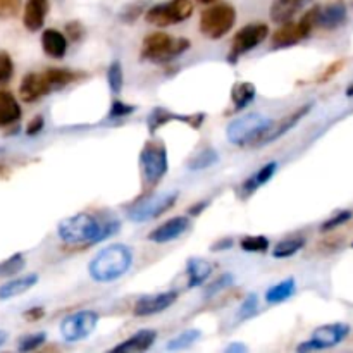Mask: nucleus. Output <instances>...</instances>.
Segmentation results:
<instances>
[{
	"label": "nucleus",
	"mask_w": 353,
	"mask_h": 353,
	"mask_svg": "<svg viewBox=\"0 0 353 353\" xmlns=\"http://www.w3.org/2000/svg\"><path fill=\"white\" fill-rule=\"evenodd\" d=\"M209 205H210L209 200H202V202H196L195 205H192V207H190V209H188V216H192V217L200 216V214H202L203 210H205Z\"/></svg>",
	"instance_id": "09e8293b"
},
{
	"label": "nucleus",
	"mask_w": 353,
	"mask_h": 353,
	"mask_svg": "<svg viewBox=\"0 0 353 353\" xmlns=\"http://www.w3.org/2000/svg\"><path fill=\"white\" fill-rule=\"evenodd\" d=\"M107 83L110 86V92L119 93L123 90V65H121L119 61H114L112 64L109 65V71H107Z\"/></svg>",
	"instance_id": "f704fd0d"
},
{
	"label": "nucleus",
	"mask_w": 353,
	"mask_h": 353,
	"mask_svg": "<svg viewBox=\"0 0 353 353\" xmlns=\"http://www.w3.org/2000/svg\"><path fill=\"white\" fill-rule=\"evenodd\" d=\"M269 37V26L264 23H252L243 26L241 30L236 31V34L233 37L231 41V52L228 55V61L231 64L238 61L241 55L248 54L250 50H254L255 47H259L261 43H264L265 38Z\"/></svg>",
	"instance_id": "9b49d317"
},
{
	"label": "nucleus",
	"mask_w": 353,
	"mask_h": 353,
	"mask_svg": "<svg viewBox=\"0 0 353 353\" xmlns=\"http://www.w3.org/2000/svg\"><path fill=\"white\" fill-rule=\"evenodd\" d=\"M37 283H38V274H28V276H23V278L12 279V281L0 286V300H9L17 295H23L24 292L33 288Z\"/></svg>",
	"instance_id": "393cba45"
},
{
	"label": "nucleus",
	"mask_w": 353,
	"mask_h": 353,
	"mask_svg": "<svg viewBox=\"0 0 353 353\" xmlns=\"http://www.w3.org/2000/svg\"><path fill=\"white\" fill-rule=\"evenodd\" d=\"M48 9H50L48 0H26L23 16L24 28L28 31H31V33L40 30L45 24V17H47Z\"/></svg>",
	"instance_id": "6ab92c4d"
},
{
	"label": "nucleus",
	"mask_w": 353,
	"mask_h": 353,
	"mask_svg": "<svg viewBox=\"0 0 353 353\" xmlns=\"http://www.w3.org/2000/svg\"><path fill=\"white\" fill-rule=\"evenodd\" d=\"M272 119L259 112L245 114L236 117L226 126L228 141L236 147H247V145H257L261 138L271 130Z\"/></svg>",
	"instance_id": "20e7f679"
},
{
	"label": "nucleus",
	"mask_w": 353,
	"mask_h": 353,
	"mask_svg": "<svg viewBox=\"0 0 353 353\" xmlns=\"http://www.w3.org/2000/svg\"><path fill=\"white\" fill-rule=\"evenodd\" d=\"M352 247H353V243H352Z\"/></svg>",
	"instance_id": "6e6d98bb"
},
{
	"label": "nucleus",
	"mask_w": 353,
	"mask_h": 353,
	"mask_svg": "<svg viewBox=\"0 0 353 353\" xmlns=\"http://www.w3.org/2000/svg\"><path fill=\"white\" fill-rule=\"evenodd\" d=\"M14 74L12 57L6 50H0V85L9 81Z\"/></svg>",
	"instance_id": "ea45409f"
},
{
	"label": "nucleus",
	"mask_w": 353,
	"mask_h": 353,
	"mask_svg": "<svg viewBox=\"0 0 353 353\" xmlns=\"http://www.w3.org/2000/svg\"><path fill=\"white\" fill-rule=\"evenodd\" d=\"M145 7V2H137V3H131L124 9V12L121 14V19L126 21V23H133L138 16H140L141 9Z\"/></svg>",
	"instance_id": "c03bdc74"
},
{
	"label": "nucleus",
	"mask_w": 353,
	"mask_h": 353,
	"mask_svg": "<svg viewBox=\"0 0 353 353\" xmlns=\"http://www.w3.org/2000/svg\"><path fill=\"white\" fill-rule=\"evenodd\" d=\"M217 162H219V154H217L212 147H207L203 148L202 152H199V154L188 162V168L192 169V171H203V169H209L212 168V165H216Z\"/></svg>",
	"instance_id": "7c9ffc66"
},
{
	"label": "nucleus",
	"mask_w": 353,
	"mask_h": 353,
	"mask_svg": "<svg viewBox=\"0 0 353 353\" xmlns=\"http://www.w3.org/2000/svg\"><path fill=\"white\" fill-rule=\"evenodd\" d=\"M137 110V107L130 105V103H124L121 100H116L110 105V112H109V119H121V117H126L130 114H133Z\"/></svg>",
	"instance_id": "a19ab883"
},
{
	"label": "nucleus",
	"mask_w": 353,
	"mask_h": 353,
	"mask_svg": "<svg viewBox=\"0 0 353 353\" xmlns=\"http://www.w3.org/2000/svg\"><path fill=\"white\" fill-rule=\"evenodd\" d=\"M247 350H248V348L245 347L243 343H231L230 347L226 348L228 353H245Z\"/></svg>",
	"instance_id": "3c124183"
},
{
	"label": "nucleus",
	"mask_w": 353,
	"mask_h": 353,
	"mask_svg": "<svg viewBox=\"0 0 353 353\" xmlns=\"http://www.w3.org/2000/svg\"><path fill=\"white\" fill-rule=\"evenodd\" d=\"M305 247V240L303 238H290V240H283L276 243L272 248V257L274 259H290L295 254H299L302 248Z\"/></svg>",
	"instance_id": "c756f323"
},
{
	"label": "nucleus",
	"mask_w": 353,
	"mask_h": 353,
	"mask_svg": "<svg viewBox=\"0 0 353 353\" xmlns=\"http://www.w3.org/2000/svg\"><path fill=\"white\" fill-rule=\"evenodd\" d=\"M178 196L179 192H168L147 196V199L134 203V205L128 210V217H130V221H134V223H145V221L157 219L162 214L168 212L169 209H172V205L176 203Z\"/></svg>",
	"instance_id": "1a4fd4ad"
},
{
	"label": "nucleus",
	"mask_w": 353,
	"mask_h": 353,
	"mask_svg": "<svg viewBox=\"0 0 353 353\" xmlns=\"http://www.w3.org/2000/svg\"><path fill=\"white\" fill-rule=\"evenodd\" d=\"M312 107H314L312 102L305 103V105H302V107H300V109H296L295 112H292V114H290V116L283 117V119L279 121V124L276 128H274V124H272L271 130H269L268 133H265L264 137L261 138V141H259V143H257V147H259V145L271 143V141L278 140V138H281L283 134L288 133L290 130H293V128H295L296 124H299L300 121H302L303 117H305L307 114H309L310 110H312Z\"/></svg>",
	"instance_id": "f3484780"
},
{
	"label": "nucleus",
	"mask_w": 353,
	"mask_h": 353,
	"mask_svg": "<svg viewBox=\"0 0 353 353\" xmlns=\"http://www.w3.org/2000/svg\"><path fill=\"white\" fill-rule=\"evenodd\" d=\"M276 171H278V162H269V164L262 165V168L259 169V171H255L250 178L245 179L243 185H241V195L250 196L252 193H255L259 188H262V186L276 174Z\"/></svg>",
	"instance_id": "b1692460"
},
{
	"label": "nucleus",
	"mask_w": 353,
	"mask_h": 353,
	"mask_svg": "<svg viewBox=\"0 0 353 353\" xmlns=\"http://www.w3.org/2000/svg\"><path fill=\"white\" fill-rule=\"evenodd\" d=\"M45 76L50 81L52 90H59L62 86H68L71 83H74L76 79H79V72L78 71H71V69H64V68H52L45 71Z\"/></svg>",
	"instance_id": "c85d7f7f"
},
{
	"label": "nucleus",
	"mask_w": 353,
	"mask_h": 353,
	"mask_svg": "<svg viewBox=\"0 0 353 353\" xmlns=\"http://www.w3.org/2000/svg\"><path fill=\"white\" fill-rule=\"evenodd\" d=\"M259 314V296L255 293L247 295V299L241 303L240 310H238V319L240 321H248L252 317H255Z\"/></svg>",
	"instance_id": "e433bc0d"
},
{
	"label": "nucleus",
	"mask_w": 353,
	"mask_h": 353,
	"mask_svg": "<svg viewBox=\"0 0 353 353\" xmlns=\"http://www.w3.org/2000/svg\"><path fill=\"white\" fill-rule=\"evenodd\" d=\"M171 121H181V123L190 124L192 128L199 130V128L203 124V121H205V114L199 112V114H192V116H183V114L171 112V110L164 109V107H155L147 119L148 131H150V133H155L159 128L171 123Z\"/></svg>",
	"instance_id": "2eb2a0df"
},
{
	"label": "nucleus",
	"mask_w": 353,
	"mask_h": 353,
	"mask_svg": "<svg viewBox=\"0 0 353 353\" xmlns=\"http://www.w3.org/2000/svg\"><path fill=\"white\" fill-rule=\"evenodd\" d=\"M21 9V0H0V19L14 17Z\"/></svg>",
	"instance_id": "79ce46f5"
},
{
	"label": "nucleus",
	"mask_w": 353,
	"mask_h": 353,
	"mask_svg": "<svg viewBox=\"0 0 353 353\" xmlns=\"http://www.w3.org/2000/svg\"><path fill=\"white\" fill-rule=\"evenodd\" d=\"M231 247H233V238H224V240L216 241V245H212V247H210V250L221 252V250H226V248H231Z\"/></svg>",
	"instance_id": "8fccbe9b"
},
{
	"label": "nucleus",
	"mask_w": 353,
	"mask_h": 353,
	"mask_svg": "<svg viewBox=\"0 0 353 353\" xmlns=\"http://www.w3.org/2000/svg\"><path fill=\"white\" fill-rule=\"evenodd\" d=\"M21 107L16 97L7 90H0V128L16 124L21 119Z\"/></svg>",
	"instance_id": "5701e85b"
},
{
	"label": "nucleus",
	"mask_w": 353,
	"mask_h": 353,
	"mask_svg": "<svg viewBox=\"0 0 353 353\" xmlns=\"http://www.w3.org/2000/svg\"><path fill=\"white\" fill-rule=\"evenodd\" d=\"M234 283V276L233 274H223L219 279H216V281L212 283V285H207L205 292H203V295H205V299H212V296H216L217 293H221L223 290L230 288L231 285Z\"/></svg>",
	"instance_id": "4c0bfd02"
},
{
	"label": "nucleus",
	"mask_w": 353,
	"mask_h": 353,
	"mask_svg": "<svg viewBox=\"0 0 353 353\" xmlns=\"http://www.w3.org/2000/svg\"><path fill=\"white\" fill-rule=\"evenodd\" d=\"M133 252L123 243H114L102 248L90 261L88 272L93 281L110 283L123 278L133 265Z\"/></svg>",
	"instance_id": "f257e3e1"
},
{
	"label": "nucleus",
	"mask_w": 353,
	"mask_h": 353,
	"mask_svg": "<svg viewBox=\"0 0 353 353\" xmlns=\"http://www.w3.org/2000/svg\"><path fill=\"white\" fill-rule=\"evenodd\" d=\"M83 34H85V28H83V24L79 23V21H69V23L65 24V38L76 41L79 40Z\"/></svg>",
	"instance_id": "37998d69"
},
{
	"label": "nucleus",
	"mask_w": 353,
	"mask_h": 353,
	"mask_svg": "<svg viewBox=\"0 0 353 353\" xmlns=\"http://www.w3.org/2000/svg\"><path fill=\"white\" fill-rule=\"evenodd\" d=\"M103 224L92 214H76L59 223L57 234L64 243L95 245L102 241Z\"/></svg>",
	"instance_id": "f03ea898"
},
{
	"label": "nucleus",
	"mask_w": 353,
	"mask_h": 353,
	"mask_svg": "<svg viewBox=\"0 0 353 353\" xmlns=\"http://www.w3.org/2000/svg\"><path fill=\"white\" fill-rule=\"evenodd\" d=\"M99 312L95 310H79V312L71 314V316L64 317L61 323V336L69 343H76L95 331L97 324H99Z\"/></svg>",
	"instance_id": "f8f14e48"
},
{
	"label": "nucleus",
	"mask_w": 353,
	"mask_h": 353,
	"mask_svg": "<svg viewBox=\"0 0 353 353\" xmlns=\"http://www.w3.org/2000/svg\"><path fill=\"white\" fill-rule=\"evenodd\" d=\"M347 7L343 3H330V6L317 7V26L324 30H336L347 23Z\"/></svg>",
	"instance_id": "a211bd4d"
},
{
	"label": "nucleus",
	"mask_w": 353,
	"mask_h": 353,
	"mask_svg": "<svg viewBox=\"0 0 353 353\" xmlns=\"http://www.w3.org/2000/svg\"><path fill=\"white\" fill-rule=\"evenodd\" d=\"M190 47L192 43L188 38H174L164 31H155L143 38L140 55L143 61L164 64V62H171L185 54Z\"/></svg>",
	"instance_id": "7ed1b4c3"
},
{
	"label": "nucleus",
	"mask_w": 353,
	"mask_h": 353,
	"mask_svg": "<svg viewBox=\"0 0 353 353\" xmlns=\"http://www.w3.org/2000/svg\"><path fill=\"white\" fill-rule=\"evenodd\" d=\"M24 265H26V261H24L23 254H16L6 259L3 262H0V278H9V276L17 274V272L23 271Z\"/></svg>",
	"instance_id": "473e14b6"
},
{
	"label": "nucleus",
	"mask_w": 353,
	"mask_h": 353,
	"mask_svg": "<svg viewBox=\"0 0 353 353\" xmlns=\"http://www.w3.org/2000/svg\"><path fill=\"white\" fill-rule=\"evenodd\" d=\"M47 341V333H33L26 334V336L19 338V343H17V350L19 352H33L37 348H40L41 345Z\"/></svg>",
	"instance_id": "c9c22d12"
},
{
	"label": "nucleus",
	"mask_w": 353,
	"mask_h": 353,
	"mask_svg": "<svg viewBox=\"0 0 353 353\" xmlns=\"http://www.w3.org/2000/svg\"><path fill=\"white\" fill-rule=\"evenodd\" d=\"M236 9L231 3L219 2L205 9L200 16V33L207 40H221L234 26Z\"/></svg>",
	"instance_id": "423d86ee"
},
{
	"label": "nucleus",
	"mask_w": 353,
	"mask_h": 353,
	"mask_svg": "<svg viewBox=\"0 0 353 353\" xmlns=\"http://www.w3.org/2000/svg\"><path fill=\"white\" fill-rule=\"evenodd\" d=\"M169 169L168 150L162 141L152 140L145 143L140 152V171L143 179V188H155Z\"/></svg>",
	"instance_id": "39448f33"
},
{
	"label": "nucleus",
	"mask_w": 353,
	"mask_h": 353,
	"mask_svg": "<svg viewBox=\"0 0 353 353\" xmlns=\"http://www.w3.org/2000/svg\"><path fill=\"white\" fill-rule=\"evenodd\" d=\"M302 3L303 0H274L271 6V19L279 24L286 23L295 16Z\"/></svg>",
	"instance_id": "bb28decb"
},
{
	"label": "nucleus",
	"mask_w": 353,
	"mask_h": 353,
	"mask_svg": "<svg viewBox=\"0 0 353 353\" xmlns=\"http://www.w3.org/2000/svg\"><path fill=\"white\" fill-rule=\"evenodd\" d=\"M240 247L241 250L250 252V254H264L269 250L271 243L265 236H247L241 240Z\"/></svg>",
	"instance_id": "72a5a7b5"
},
{
	"label": "nucleus",
	"mask_w": 353,
	"mask_h": 353,
	"mask_svg": "<svg viewBox=\"0 0 353 353\" xmlns=\"http://www.w3.org/2000/svg\"><path fill=\"white\" fill-rule=\"evenodd\" d=\"M6 341H7V333H6V331L0 330V347H2V345L6 343Z\"/></svg>",
	"instance_id": "603ef678"
},
{
	"label": "nucleus",
	"mask_w": 353,
	"mask_h": 353,
	"mask_svg": "<svg viewBox=\"0 0 353 353\" xmlns=\"http://www.w3.org/2000/svg\"><path fill=\"white\" fill-rule=\"evenodd\" d=\"M178 300V292H164L155 293V295H145L137 300L133 307V314L137 317H148L155 314L164 312L171 305H174Z\"/></svg>",
	"instance_id": "ddd939ff"
},
{
	"label": "nucleus",
	"mask_w": 353,
	"mask_h": 353,
	"mask_svg": "<svg viewBox=\"0 0 353 353\" xmlns=\"http://www.w3.org/2000/svg\"><path fill=\"white\" fill-rule=\"evenodd\" d=\"M193 3L192 0H168V2L155 3L150 9H147L145 19L148 24L157 28L172 26L179 24L192 17Z\"/></svg>",
	"instance_id": "6e6552de"
},
{
	"label": "nucleus",
	"mask_w": 353,
	"mask_h": 353,
	"mask_svg": "<svg viewBox=\"0 0 353 353\" xmlns=\"http://www.w3.org/2000/svg\"><path fill=\"white\" fill-rule=\"evenodd\" d=\"M296 292V281L295 278L283 279L278 285L271 286L265 293V302L268 303H281L286 302V300L292 299Z\"/></svg>",
	"instance_id": "cd10ccee"
},
{
	"label": "nucleus",
	"mask_w": 353,
	"mask_h": 353,
	"mask_svg": "<svg viewBox=\"0 0 353 353\" xmlns=\"http://www.w3.org/2000/svg\"><path fill=\"white\" fill-rule=\"evenodd\" d=\"M157 340V331L154 330H141L138 333H134L133 336L128 338L126 341L119 343L117 347H114L112 353H137V352H147L148 348H152V345Z\"/></svg>",
	"instance_id": "aec40b11"
},
{
	"label": "nucleus",
	"mask_w": 353,
	"mask_h": 353,
	"mask_svg": "<svg viewBox=\"0 0 353 353\" xmlns=\"http://www.w3.org/2000/svg\"><path fill=\"white\" fill-rule=\"evenodd\" d=\"M41 48L50 59H62L68 52V38L59 30H45L41 33Z\"/></svg>",
	"instance_id": "412c9836"
},
{
	"label": "nucleus",
	"mask_w": 353,
	"mask_h": 353,
	"mask_svg": "<svg viewBox=\"0 0 353 353\" xmlns=\"http://www.w3.org/2000/svg\"><path fill=\"white\" fill-rule=\"evenodd\" d=\"M352 333L350 324L345 323H334L326 324V326L317 327L312 333V336L302 345H299L296 350L299 352H312V350H327V348H334L340 343H343Z\"/></svg>",
	"instance_id": "9d476101"
},
{
	"label": "nucleus",
	"mask_w": 353,
	"mask_h": 353,
	"mask_svg": "<svg viewBox=\"0 0 353 353\" xmlns=\"http://www.w3.org/2000/svg\"><path fill=\"white\" fill-rule=\"evenodd\" d=\"M347 97H353V83L347 88Z\"/></svg>",
	"instance_id": "864d4df0"
},
{
	"label": "nucleus",
	"mask_w": 353,
	"mask_h": 353,
	"mask_svg": "<svg viewBox=\"0 0 353 353\" xmlns=\"http://www.w3.org/2000/svg\"><path fill=\"white\" fill-rule=\"evenodd\" d=\"M43 316H45L43 307H33V309L26 310V312L23 314V317L28 321V323H37V321H40Z\"/></svg>",
	"instance_id": "de8ad7c7"
},
{
	"label": "nucleus",
	"mask_w": 353,
	"mask_h": 353,
	"mask_svg": "<svg viewBox=\"0 0 353 353\" xmlns=\"http://www.w3.org/2000/svg\"><path fill=\"white\" fill-rule=\"evenodd\" d=\"M255 95H257V90H255L254 83H248V81H241L236 83L231 90V100H233V105H234V112L238 110H243L245 107L250 105L254 102Z\"/></svg>",
	"instance_id": "a878e982"
},
{
	"label": "nucleus",
	"mask_w": 353,
	"mask_h": 353,
	"mask_svg": "<svg viewBox=\"0 0 353 353\" xmlns=\"http://www.w3.org/2000/svg\"><path fill=\"white\" fill-rule=\"evenodd\" d=\"M50 92H54V90H52V85L50 81H48V78L45 76V71L28 72L19 85V97L21 100L26 103L38 102V100H41Z\"/></svg>",
	"instance_id": "4468645a"
},
{
	"label": "nucleus",
	"mask_w": 353,
	"mask_h": 353,
	"mask_svg": "<svg viewBox=\"0 0 353 353\" xmlns=\"http://www.w3.org/2000/svg\"><path fill=\"white\" fill-rule=\"evenodd\" d=\"M186 272H188V288H199L212 276L214 268L209 261L193 257L186 262Z\"/></svg>",
	"instance_id": "4be33fe9"
},
{
	"label": "nucleus",
	"mask_w": 353,
	"mask_h": 353,
	"mask_svg": "<svg viewBox=\"0 0 353 353\" xmlns=\"http://www.w3.org/2000/svg\"><path fill=\"white\" fill-rule=\"evenodd\" d=\"M317 26V7H312L310 10H307L302 16V19L292 23V21H286L283 23L278 30L272 33V41L271 47L274 50L278 48H286L292 47V45L300 43L302 40H305L310 33H312L314 28Z\"/></svg>",
	"instance_id": "0eeeda50"
},
{
	"label": "nucleus",
	"mask_w": 353,
	"mask_h": 353,
	"mask_svg": "<svg viewBox=\"0 0 353 353\" xmlns=\"http://www.w3.org/2000/svg\"><path fill=\"white\" fill-rule=\"evenodd\" d=\"M196 2H200V3H214V2H217V0H196Z\"/></svg>",
	"instance_id": "5fc2aeb1"
},
{
	"label": "nucleus",
	"mask_w": 353,
	"mask_h": 353,
	"mask_svg": "<svg viewBox=\"0 0 353 353\" xmlns=\"http://www.w3.org/2000/svg\"><path fill=\"white\" fill-rule=\"evenodd\" d=\"M341 68H343V61L333 62V64H331L330 68H327L326 71H324L323 74H321V78H319V83H326V81H330V79L333 78V76L336 74V72L340 71Z\"/></svg>",
	"instance_id": "49530a36"
},
{
	"label": "nucleus",
	"mask_w": 353,
	"mask_h": 353,
	"mask_svg": "<svg viewBox=\"0 0 353 353\" xmlns=\"http://www.w3.org/2000/svg\"><path fill=\"white\" fill-rule=\"evenodd\" d=\"M200 338H202V331L200 330H186V331H183L181 334H178V336L172 338V340H169L168 347L165 348L171 352L186 350V348L193 347V345H195Z\"/></svg>",
	"instance_id": "2f4dec72"
},
{
	"label": "nucleus",
	"mask_w": 353,
	"mask_h": 353,
	"mask_svg": "<svg viewBox=\"0 0 353 353\" xmlns=\"http://www.w3.org/2000/svg\"><path fill=\"white\" fill-rule=\"evenodd\" d=\"M190 226H192V224H190V219L186 216L172 217V219L165 221L161 226L155 228V230L148 234V240L159 245L169 243V241L178 240L179 236H183V234L190 230Z\"/></svg>",
	"instance_id": "dca6fc26"
},
{
	"label": "nucleus",
	"mask_w": 353,
	"mask_h": 353,
	"mask_svg": "<svg viewBox=\"0 0 353 353\" xmlns=\"http://www.w3.org/2000/svg\"><path fill=\"white\" fill-rule=\"evenodd\" d=\"M352 217H353L352 210H341V212L334 214V216L330 217L326 223H323V226H321V233H327V231H333L336 230V228L343 226V224L348 223Z\"/></svg>",
	"instance_id": "58836bf2"
},
{
	"label": "nucleus",
	"mask_w": 353,
	"mask_h": 353,
	"mask_svg": "<svg viewBox=\"0 0 353 353\" xmlns=\"http://www.w3.org/2000/svg\"><path fill=\"white\" fill-rule=\"evenodd\" d=\"M45 126V119L43 116H34L33 119L30 121V124L26 126V134L28 137H34V134L40 133Z\"/></svg>",
	"instance_id": "a18cd8bd"
}]
</instances>
